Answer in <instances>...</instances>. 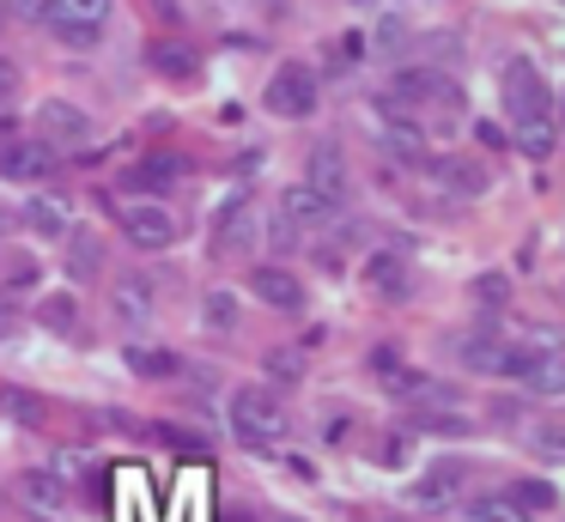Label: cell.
<instances>
[{
  "instance_id": "d6a6232c",
  "label": "cell",
  "mask_w": 565,
  "mask_h": 522,
  "mask_svg": "<svg viewBox=\"0 0 565 522\" xmlns=\"http://www.w3.org/2000/svg\"><path fill=\"white\" fill-rule=\"evenodd\" d=\"M13 92H19V73H13V61L0 55V104H7V97H13Z\"/></svg>"
},
{
  "instance_id": "83f0119b",
  "label": "cell",
  "mask_w": 565,
  "mask_h": 522,
  "mask_svg": "<svg viewBox=\"0 0 565 522\" xmlns=\"http://www.w3.org/2000/svg\"><path fill=\"white\" fill-rule=\"evenodd\" d=\"M0 407L13 413L19 425H43V401L31 395V388H7V395H0Z\"/></svg>"
},
{
  "instance_id": "52a82bcc",
  "label": "cell",
  "mask_w": 565,
  "mask_h": 522,
  "mask_svg": "<svg viewBox=\"0 0 565 522\" xmlns=\"http://www.w3.org/2000/svg\"><path fill=\"white\" fill-rule=\"evenodd\" d=\"M462 480H468V468L456 456H444V461H431L426 473H419L414 486H407V504H419V510H450L456 498H462Z\"/></svg>"
},
{
  "instance_id": "4316f807",
  "label": "cell",
  "mask_w": 565,
  "mask_h": 522,
  "mask_svg": "<svg viewBox=\"0 0 565 522\" xmlns=\"http://www.w3.org/2000/svg\"><path fill=\"white\" fill-rule=\"evenodd\" d=\"M201 322L220 328V334H232L237 328V291H207V298H201Z\"/></svg>"
},
{
  "instance_id": "f35d334b",
  "label": "cell",
  "mask_w": 565,
  "mask_h": 522,
  "mask_svg": "<svg viewBox=\"0 0 565 522\" xmlns=\"http://www.w3.org/2000/svg\"><path fill=\"white\" fill-rule=\"evenodd\" d=\"M0 24H7V19H0Z\"/></svg>"
},
{
  "instance_id": "4dcf8cb0",
  "label": "cell",
  "mask_w": 565,
  "mask_h": 522,
  "mask_svg": "<svg viewBox=\"0 0 565 522\" xmlns=\"http://www.w3.org/2000/svg\"><path fill=\"white\" fill-rule=\"evenodd\" d=\"M268 371L274 376H305V359H298V352H268Z\"/></svg>"
},
{
  "instance_id": "8992f818",
  "label": "cell",
  "mask_w": 565,
  "mask_h": 522,
  "mask_svg": "<svg viewBox=\"0 0 565 522\" xmlns=\"http://www.w3.org/2000/svg\"><path fill=\"white\" fill-rule=\"evenodd\" d=\"M116 219H122V237L135 243V249H171L177 231H183L164 201H135V206H122Z\"/></svg>"
},
{
  "instance_id": "7a4b0ae2",
  "label": "cell",
  "mask_w": 565,
  "mask_h": 522,
  "mask_svg": "<svg viewBox=\"0 0 565 522\" xmlns=\"http://www.w3.org/2000/svg\"><path fill=\"white\" fill-rule=\"evenodd\" d=\"M225 419H232V437L244 449H256V456H268V449L286 444V432H292V413L280 407V395L262 383H244L232 388V401H225Z\"/></svg>"
},
{
  "instance_id": "836d02e7",
  "label": "cell",
  "mask_w": 565,
  "mask_h": 522,
  "mask_svg": "<svg viewBox=\"0 0 565 522\" xmlns=\"http://www.w3.org/2000/svg\"><path fill=\"white\" fill-rule=\"evenodd\" d=\"M13 328H19V316H13V303H0V347L13 340Z\"/></svg>"
},
{
  "instance_id": "f546056e",
  "label": "cell",
  "mask_w": 565,
  "mask_h": 522,
  "mask_svg": "<svg viewBox=\"0 0 565 522\" xmlns=\"http://www.w3.org/2000/svg\"><path fill=\"white\" fill-rule=\"evenodd\" d=\"M414 432H468V419L462 413H414Z\"/></svg>"
},
{
  "instance_id": "4fadbf2b",
  "label": "cell",
  "mask_w": 565,
  "mask_h": 522,
  "mask_svg": "<svg viewBox=\"0 0 565 522\" xmlns=\"http://www.w3.org/2000/svg\"><path fill=\"white\" fill-rule=\"evenodd\" d=\"M25 231H31V237H43V243L74 237V206H67L62 194H31V201H25Z\"/></svg>"
},
{
  "instance_id": "e0dca14e",
  "label": "cell",
  "mask_w": 565,
  "mask_h": 522,
  "mask_svg": "<svg viewBox=\"0 0 565 522\" xmlns=\"http://www.w3.org/2000/svg\"><path fill=\"white\" fill-rule=\"evenodd\" d=\"M128 371L140 376V383H171L177 371H183V359H177L171 347H147V340H135V347H122Z\"/></svg>"
},
{
  "instance_id": "2e32d148",
  "label": "cell",
  "mask_w": 565,
  "mask_h": 522,
  "mask_svg": "<svg viewBox=\"0 0 565 522\" xmlns=\"http://www.w3.org/2000/svg\"><path fill=\"white\" fill-rule=\"evenodd\" d=\"M310 189L322 194V201H334L341 206L347 201V164H341V146H317V152H310Z\"/></svg>"
},
{
  "instance_id": "8fae6325",
  "label": "cell",
  "mask_w": 565,
  "mask_h": 522,
  "mask_svg": "<svg viewBox=\"0 0 565 522\" xmlns=\"http://www.w3.org/2000/svg\"><path fill=\"white\" fill-rule=\"evenodd\" d=\"M38 121H43V140L62 152V146H86L92 140V121L79 104H67V97H50V104H38Z\"/></svg>"
},
{
  "instance_id": "484cf974",
  "label": "cell",
  "mask_w": 565,
  "mask_h": 522,
  "mask_svg": "<svg viewBox=\"0 0 565 522\" xmlns=\"http://www.w3.org/2000/svg\"><path fill=\"white\" fill-rule=\"evenodd\" d=\"M152 437H159L164 449H177V456H207V437H201V432H189V425L159 419V425H152Z\"/></svg>"
},
{
  "instance_id": "d4e9b609",
  "label": "cell",
  "mask_w": 565,
  "mask_h": 522,
  "mask_svg": "<svg viewBox=\"0 0 565 522\" xmlns=\"http://www.w3.org/2000/svg\"><path fill=\"white\" fill-rule=\"evenodd\" d=\"M462 510H468V522H529V510H516L504 492L499 498H468Z\"/></svg>"
},
{
  "instance_id": "30bf717a",
  "label": "cell",
  "mask_w": 565,
  "mask_h": 522,
  "mask_svg": "<svg viewBox=\"0 0 565 522\" xmlns=\"http://www.w3.org/2000/svg\"><path fill=\"white\" fill-rule=\"evenodd\" d=\"M456 364L475 376H504V364H511V340H499L492 328H475V334H456L450 340Z\"/></svg>"
},
{
  "instance_id": "44dd1931",
  "label": "cell",
  "mask_w": 565,
  "mask_h": 522,
  "mask_svg": "<svg viewBox=\"0 0 565 522\" xmlns=\"http://www.w3.org/2000/svg\"><path fill=\"white\" fill-rule=\"evenodd\" d=\"M365 286L383 291V298H402V291H407V262H402L395 249H377V255L365 262Z\"/></svg>"
},
{
  "instance_id": "5b68a950",
  "label": "cell",
  "mask_w": 565,
  "mask_h": 522,
  "mask_svg": "<svg viewBox=\"0 0 565 522\" xmlns=\"http://www.w3.org/2000/svg\"><path fill=\"white\" fill-rule=\"evenodd\" d=\"M62 152H55L43 134H7L0 140V182H19V189H38L43 177H55Z\"/></svg>"
},
{
  "instance_id": "d590c367",
  "label": "cell",
  "mask_w": 565,
  "mask_h": 522,
  "mask_svg": "<svg viewBox=\"0 0 565 522\" xmlns=\"http://www.w3.org/2000/svg\"><path fill=\"white\" fill-rule=\"evenodd\" d=\"M225 522H249V516H244V510H225Z\"/></svg>"
},
{
  "instance_id": "f1b7e54d",
  "label": "cell",
  "mask_w": 565,
  "mask_h": 522,
  "mask_svg": "<svg viewBox=\"0 0 565 522\" xmlns=\"http://www.w3.org/2000/svg\"><path fill=\"white\" fill-rule=\"evenodd\" d=\"M67 243H74V262H67V267H74V279H92V274H98V237L79 231V237H67Z\"/></svg>"
},
{
  "instance_id": "7402d4cb",
  "label": "cell",
  "mask_w": 565,
  "mask_h": 522,
  "mask_svg": "<svg viewBox=\"0 0 565 522\" xmlns=\"http://www.w3.org/2000/svg\"><path fill=\"white\" fill-rule=\"evenodd\" d=\"M431 170H438V177L450 182L456 194H480V189H487V170H480V158H438Z\"/></svg>"
},
{
  "instance_id": "3957f363",
  "label": "cell",
  "mask_w": 565,
  "mask_h": 522,
  "mask_svg": "<svg viewBox=\"0 0 565 522\" xmlns=\"http://www.w3.org/2000/svg\"><path fill=\"white\" fill-rule=\"evenodd\" d=\"M317 104H322V85H317V67H305V61H280L274 79H268V92H262V109L280 116V121L317 116Z\"/></svg>"
},
{
  "instance_id": "ffe728a7",
  "label": "cell",
  "mask_w": 565,
  "mask_h": 522,
  "mask_svg": "<svg viewBox=\"0 0 565 522\" xmlns=\"http://www.w3.org/2000/svg\"><path fill=\"white\" fill-rule=\"evenodd\" d=\"M38 328H50V334H79V298L74 291H43L38 298Z\"/></svg>"
},
{
  "instance_id": "9c48e42d",
  "label": "cell",
  "mask_w": 565,
  "mask_h": 522,
  "mask_svg": "<svg viewBox=\"0 0 565 522\" xmlns=\"http://www.w3.org/2000/svg\"><path fill=\"white\" fill-rule=\"evenodd\" d=\"M249 291H256L268 310H280V316H298V310H305V279H298L292 267H280V262L249 267Z\"/></svg>"
},
{
  "instance_id": "8d00e7d4",
  "label": "cell",
  "mask_w": 565,
  "mask_h": 522,
  "mask_svg": "<svg viewBox=\"0 0 565 522\" xmlns=\"http://www.w3.org/2000/svg\"><path fill=\"white\" fill-rule=\"evenodd\" d=\"M274 522H305V516H274Z\"/></svg>"
},
{
  "instance_id": "5bb4252c",
  "label": "cell",
  "mask_w": 565,
  "mask_h": 522,
  "mask_svg": "<svg viewBox=\"0 0 565 522\" xmlns=\"http://www.w3.org/2000/svg\"><path fill=\"white\" fill-rule=\"evenodd\" d=\"M213 249H220L225 262H244V255L256 249V213H249L244 201H232L220 213V225H213Z\"/></svg>"
},
{
  "instance_id": "6da1fadb",
  "label": "cell",
  "mask_w": 565,
  "mask_h": 522,
  "mask_svg": "<svg viewBox=\"0 0 565 522\" xmlns=\"http://www.w3.org/2000/svg\"><path fill=\"white\" fill-rule=\"evenodd\" d=\"M504 116H511V134H516V152L529 158H547L559 146V104H553L547 79H541L529 61H511L504 67Z\"/></svg>"
},
{
  "instance_id": "ac0fdd59",
  "label": "cell",
  "mask_w": 565,
  "mask_h": 522,
  "mask_svg": "<svg viewBox=\"0 0 565 522\" xmlns=\"http://www.w3.org/2000/svg\"><path fill=\"white\" fill-rule=\"evenodd\" d=\"M280 213L292 219V225H329V219L341 213V206L322 201V194L310 189V182H298V189H286V194H280Z\"/></svg>"
},
{
  "instance_id": "277c9868",
  "label": "cell",
  "mask_w": 565,
  "mask_h": 522,
  "mask_svg": "<svg viewBox=\"0 0 565 522\" xmlns=\"http://www.w3.org/2000/svg\"><path fill=\"white\" fill-rule=\"evenodd\" d=\"M110 7L116 0H43V24L67 49H92L104 36V24H110Z\"/></svg>"
},
{
  "instance_id": "cb8c5ba5",
  "label": "cell",
  "mask_w": 565,
  "mask_h": 522,
  "mask_svg": "<svg viewBox=\"0 0 565 522\" xmlns=\"http://www.w3.org/2000/svg\"><path fill=\"white\" fill-rule=\"evenodd\" d=\"M504 498H511L516 510H529V516H541V510L559 504V492H553L547 480H511V486H504Z\"/></svg>"
},
{
  "instance_id": "7c38bea8",
  "label": "cell",
  "mask_w": 565,
  "mask_h": 522,
  "mask_svg": "<svg viewBox=\"0 0 565 522\" xmlns=\"http://www.w3.org/2000/svg\"><path fill=\"white\" fill-rule=\"evenodd\" d=\"M147 67L159 73V79H195V73H201V49L189 43V36H152V43H147Z\"/></svg>"
},
{
  "instance_id": "1f68e13d",
  "label": "cell",
  "mask_w": 565,
  "mask_h": 522,
  "mask_svg": "<svg viewBox=\"0 0 565 522\" xmlns=\"http://www.w3.org/2000/svg\"><path fill=\"white\" fill-rule=\"evenodd\" d=\"M535 449H541L547 461H565V432H541V437H535Z\"/></svg>"
},
{
  "instance_id": "e575fe53",
  "label": "cell",
  "mask_w": 565,
  "mask_h": 522,
  "mask_svg": "<svg viewBox=\"0 0 565 522\" xmlns=\"http://www.w3.org/2000/svg\"><path fill=\"white\" fill-rule=\"evenodd\" d=\"M13 12H31V19H43V0H7Z\"/></svg>"
},
{
  "instance_id": "d6986e66",
  "label": "cell",
  "mask_w": 565,
  "mask_h": 522,
  "mask_svg": "<svg viewBox=\"0 0 565 522\" xmlns=\"http://www.w3.org/2000/svg\"><path fill=\"white\" fill-rule=\"evenodd\" d=\"M110 310H116V322H128V328L152 322V286H147V279H116V286H110Z\"/></svg>"
},
{
  "instance_id": "74e56055",
  "label": "cell",
  "mask_w": 565,
  "mask_h": 522,
  "mask_svg": "<svg viewBox=\"0 0 565 522\" xmlns=\"http://www.w3.org/2000/svg\"><path fill=\"white\" fill-rule=\"evenodd\" d=\"M390 522H402V516H390Z\"/></svg>"
},
{
  "instance_id": "ba28073f",
  "label": "cell",
  "mask_w": 565,
  "mask_h": 522,
  "mask_svg": "<svg viewBox=\"0 0 565 522\" xmlns=\"http://www.w3.org/2000/svg\"><path fill=\"white\" fill-rule=\"evenodd\" d=\"M189 177V158H177V152H147V158H135V164L122 170V189H135L140 201H159L171 182H183Z\"/></svg>"
},
{
  "instance_id": "9a60e30c",
  "label": "cell",
  "mask_w": 565,
  "mask_h": 522,
  "mask_svg": "<svg viewBox=\"0 0 565 522\" xmlns=\"http://www.w3.org/2000/svg\"><path fill=\"white\" fill-rule=\"evenodd\" d=\"M19 498H25L38 516H62L74 492H67V480L55 468H25V473H19Z\"/></svg>"
},
{
  "instance_id": "603a6c76",
  "label": "cell",
  "mask_w": 565,
  "mask_h": 522,
  "mask_svg": "<svg viewBox=\"0 0 565 522\" xmlns=\"http://www.w3.org/2000/svg\"><path fill=\"white\" fill-rule=\"evenodd\" d=\"M523 383L535 388V395H565V352H535Z\"/></svg>"
}]
</instances>
